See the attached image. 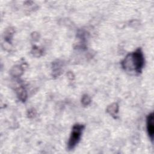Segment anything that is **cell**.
Here are the masks:
<instances>
[{
    "mask_svg": "<svg viewBox=\"0 0 154 154\" xmlns=\"http://www.w3.org/2000/svg\"><path fill=\"white\" fill-rule=\"evenodd\" d=\"M17 95H18L19 99L21 101L25 102V100H26L27 98V93L26 90H25V89L23 87H21L18 89Z\"/></svg>",
    "mask_w": 154,
    "mask_h": 154,
    "instance_id": "5b68a950",
    "label": "cell"
},
{
    "mask_svg": "<svg viewBox=\"0 0 154 154\" xmlns=\"http://www.w3.org/2000/svg\"><path fill=\"white\" fill-rule=\"evenodd\" d=\"M28 117L29 118H32L33 117H34V116L36 115V111L34 109H32L28 111Z\"/></svg>",
    "mask_w": 154,
    "mask_h": 154,
    "instance_id": "30bf717a",
    "label": "cell"
},
{
    "mask_svg": "<svg viewBox=\"0 0 154 154\" xmlns=\"http://www.w3.org/2000/svg\"><path fill=\"white\" fill-rule=\"evenodd\" d=\"M91 99L87 95H84L81 98V104L84 106H87L91 103Z\"/></svg>",
    "mask_w": 154,
    "mask_h": 154,
    "instance_id": "52a82bcc",
    "label": "cell"
},
{
    "mask_svg": "<svg viewBox=\"0 0 154 154\" xmlns=\"http://www.w3.org/2000/svg\"><path fill=\"white\" fill-rule=\"evenodd\" d=\"M42 51L39 49L38 48H33V54L34 56L36 57H40L42 55Z\"/></svg>",
    "mask_w": 154,
    "mask_h": 154,
    "instance_id": "9c48e42d",
    "label": "cell"
},
{
    "mask_svg": "<svg viewBox=\"0 0 154 154\" xmlns=\"http://www.w3.org/2000/svg\"><path fill=\"white\" fill-rule=\"evenodd\" d=\"M23 72V67L20 66H16L11 70V73L14 76H20Z\"/></svg>",
    "mask_w": 154,
    "mask_h": 154,
    "instance_id": "8992f818",
    "label": "cell"
},
{
    "mask_svg": "<svg viewBox=\"0 0 154 154\" xmlns=\"http://www.w3.org/2000/svg\"><path fill=\"white\" fill-rule=\"evenodd\" d=\"M121 65L126 71L141 73L144 66V57L141 48L128 54L122 61Z\"/></svg>",
    "mask_w": 154,
    "mask_h": 154,
    "instance_id": "6da1fadb",
    "label": "cell"
},
{
    "mask_svg": "<svg viewBox=\"0 0 154 154\" xmlns=\"http://www.w3.org/2000/svg\"><path fill=\"white\" fill-rule=\"evenodd\" d=\"M153 113H150L146 118V129L147 134L151 142L153 140L154 136V125H153Z\"/></svg>",
    "mask_w": 154,
    "mask_h": 154,
    "instance_id": "3957f363",
    "label": "cell"
},
{
    "mask_svg": "<svg viewBox=\"0 0 154 154\" xmlns=\"http://www.w3.org/2000/svg\"><path fill=\"white\" fill-rule=\"evenodd\" d=\"M13 33H14V30L13 29H12L10 28V29L7 30V31L6 32V33L5 34V36H6L5 39L7 42H10V39H12Z\"/></svg>",
    "mask_w": 154,
    "mask_h": 154,
    "instance_id": "ba28073f",
    "label": "cell"
},
{
    "mask_svg": "<svg viewBox=\"0 0 154 154\" xmlns=\"http://www.w3.org/2000/svg\"><path fill=\"white\" fill-rule=\"evenodd\" d=\"M107 112L111 115L113 118H117V114L119 112V105L117 103H113L109 106H108L107 109Z\"/></svg>",
    "mask_w": 154,
    "mask_h": 154,
    "instance_id": "277c9868",
    "label": "cell"
},
{
    "mask_svg": "<svg viewBox=\"0 0 154 154\" xmlns=\"http://www.w3.org/2000/svg\"><path fill=\"white\" fill-rule=\"evenodd\" d=\"M85 126L83 124L76 123L72 129V132L67 143V149L70 150L73 149L80 142Z\"/></svg>",
    "mask_w": 154,
    "mask_h": 154,
    "instance_id": "7a4b0ae2",
    "label": "cell"
}]
</instances>
